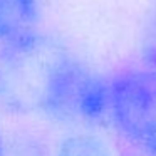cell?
Segmentation results:
<instances>
[{
    "instance_id": "1",
    "label": "cell",
    "mask_w": 156,
    "mask_h": 156,
    "mask_svg": "<svg viewBox=\"0 0 156 156\" xmlns=\"http://www.w3.org/2000/svg\"><path fill=\"white\" fill-rule=\"evenodd\" d=\"M0 101L17 112L94 121L109 111V84L35 32L0 47Z\"/></svg>"
},
{
    "instance_id": "2",
    "label": "cell",
    "mask_w": 156,
    "mask_h": 156,
    "mask_svg": "<svg viewBox=\"0 0 156 156\" xmlns=\"http://www.w3.org/2000/svg\"><path fill=\"white\" fill-rule=\"evenodd\" d=\"M109 112L119 131L146 156H156V76L124 71L109 82Z\"/></svg>"
},
{
    "instance_id": "3",
    "label": "cell",
    "mask_w": 156,
    "mask_h": 156,
    "mask_svg": "<svg viewBox=\"0 0 156 156\" xmlns=\"http://www.w3.org/2000/svg\"><path fill=\"white\" fill-rule=\"evenodd\" d=\"M39 0H0V47L37 32Z\"/></svg>"
},
{
    "instance_id": "4",
    "label": "cell",
    "mask_w": 156,
    "mask_h": 156,
    "mask_svg": "<svg viewBox=\"0 0 156 156\" xmlns=\"http://www.w3.org/2000/svg\"><path fill=\"white\" fill-rule=\"evenodd\" d=\"M55 156H112L104 141L92 134H72L59 144Z\"/></svg>"
},
{
    "instance_id": "5",
    "label": "cell",
    "mask_w": 156,
    "mask_h": 156,
    "mask_svg": "<svg viewBox=\"0 0 156 156\" xmlns=\"http://www.w3.org/2000/svg\"><path fill=\"white\" fill-rule=\"evenodd\" d=\"M141 59L144 69L156 76V17L146 27L141 42Z\"/></svg>"
},
{
    "instance_id": "6",
    "label": "cell",
    "mask_w": 156,
    "mask_h": 156,
    "mask_svg": "<svg viewBox=\"0 0 156 156\" xmlns=\"http://www.w3.org/2000/svg\"><path fill=\"white\" fill-rule=\"evenodd\" d=\"M7 156H44V154L37 148H34V146H22V148L14 149L12 154L7 153Z\"/></svg>"
},
{
    "instance_id": "7",
    "label": "cell",
    "mask_w": 156,
    "mask_h": 156,
    "mask_svg": "<svg viewBox=\"0 0 156 156\" xmlns=\"http://www.w3.org/2000/svg\"><path fill=\"white\" fill-rule=\"evenodd\" d=\"M0 156H7V149H5V143L2 138V131H0Z\"/></svg>"
}]
</instances>
